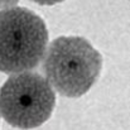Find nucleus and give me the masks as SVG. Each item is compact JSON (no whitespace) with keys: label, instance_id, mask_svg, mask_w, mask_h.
<instances>
[{"label":"nucleus","instance_id":"obj_1","mask_svg":"<svg viewBox=\"0 0 130 130\" xmlns=\"http://www.w3.org/2000/svg\"><path fill=\"white\" fill-rule=\"evenodd\" d=\"M102 56L82 37H58L47 47L43 71L62 96L77 99L87 93L100 77Z\"/></svg>","mask_w":130,"mask_h":130},{"label":"nucleus","instance_id":"obj_5","mask_svg":"<svg viewBox=\"0 0 130 130\" xmlns=\"http://www.w3.org/2000/svg\"><path fill=\"white\" fill-rule=\"evenodd\" d=\"M39 5H54V4H58V3H62L64 0H32Z\"/></svg>","mask_w":130,"mask_h":130},{"label":"nucleus","instance_id":"obj_3","mask_svg":"<svg viewBox=\"0 0 130 130\" xmlns=\"http://www.w3.org/2000/svg\"><path fill=\"white\" fill-rule=\"evenodd\" d=\"M56 106L52 85L32 71L11 73L0 88V114L11 126L34 129L44 124Z\"/></svg>","mask_w":130,"mask_h":130},{"label":"nucleus","instance_id":"obj_2","mask_svg":"<svg viewBox=\"0 0 130 130\" xmlns=\"http://www.w3.org/2000/svg\"><path fill=\"white\" fill-rule=\"evenodd\" d=\"M48 29L44 20L27 8L0 11V71L18 73L36 68L44 58Z\"/></svg>","mask_w":130,"mask_h":130},{"label":"nucleus","instance_id":"obj_4","mask_svg":"<svg viewBox=\"0 0 130 130\" xmlns=\"http://www.w3.org/2000/svg\"><path fill=\"white\" fill-rule=\"evenodd\" d=\"M18 3H19V0H0V10L14 8L18 5Z\"/></svg>","mask_w":130,"mask_h":130}]
</instances>
